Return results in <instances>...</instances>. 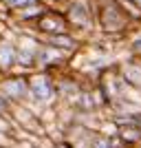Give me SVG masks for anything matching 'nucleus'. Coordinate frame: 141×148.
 I'll return each mask as SVG.
<instances>
[{"instance_id":"1","label":"nucleus","mask_w":141,"mask_h":148,"mask_svg":"<svg viewBox=\"0 0 141 148\" xmlns=\"http://www.w3.org/2000/svg\"><path fill=\"white\" fill-rule=\"evenodd\" d=\"M55 84L51 82L49 75L44 73H37L33 75L29 80V97L33 99V102H37V104H49V102H53L55 99Z\"/></svg>"},{"instance_id":"2","label":"nucleus","mask_w":141,"mask_h":148,"mask_svg":"<svg viewBox=\"0 0 141 148\" xmlns=\"http://www.w3.org/2000/svg\"><path fill=\"white\" fill-rule=\"evenodd\" d=\"M0 95L7 102H22L29 97V80L22 75H9L0 82Z\"/></svg>"},{"instance_id":"3","label":"nucleus","mask_w":141,"mask_h":148,"mask_svg":"<svg viewBox=\"0 0 141 148\" xmlns=\"http://www.w3.org/2000/svg\"><path fill=\"white\" fill-rule=\"evenodd\" d=\"M121 80L132 91H141V60H128L121 66Z\"/></svg>"},{"instance_id":"4","label":"nucleus","mask_w":141,"mask_h":148,"mask_svg":"<svg viewBox=\"0 0 141 148\" xmlns=\"http://www.w3.org/2000/svg\"><path fill=\"white\" fill-rule=\"evenodd\" d=\"M60 62H62V49H55V47H42V49H37L35 66L49 69V66H57Z\"/></svg>"},{"instance_id":"5","label":"nucleus","mask_w":141,"mask_h":148,"mask_svg":"<svg viewBox=\"0 0 141 148\" xmlns=\"http://www.w3.org/2000/svg\"><path fill=\"white\" fill-rule=\"evenodd\" d=\"M18 62V49L11 42H0V71L7 73L11 71Z\"/></svg>"},{"instance_id":"6","label":"nucleus","mask_w":141,"mask_h":148,"mask_svg":"<svg viewBox=\"0 0 141 148\" xmlns=\"http://www.w3.org/2000/svg\"><path fill=\"white\" fill-rule=\"evenodd\" d=\"M40 29L42 31H49V33H62L64 31V22H62V18H55V16H46V18L40 22Z\"/></svg>"},{"instance_id":"7","label":"nucleus","mask_w":141,"mask_h":148,"mask_svg":"<svg viewBox=\"0 0 141 148\" xmlns=\"http://www.w3.org/2000/svg\"><path fill=\"white\" fill-rule=\"evenodd\" d=\"M71 20L73 25H80V27H86L88 25V9L84 5H75L71 9Z\"/></svg>"},{"instance_id":"8","label":"nucleus","mask_w":141,"mask_h":148,"mask_svg":"<svg viewBox=\"0 0 141 148\" xmlns=\"http://www.w3.org/2000/svg\"><path fill=\"white\" fill-rule=\"evenodd\" d=\"M91 148H117L112 137H95Z\"/></svg>"},{"instance_id":"9","label":"nucleus","mask_w":141,"mask_h":148,"mask_svg":"<svg viewBox=\"0 0 141 148\" xmlns=\"http://www.w3.org/2000/svg\"><path fill=\"white\" fill-rule=\"evenodd\" d=\"M130 49H132V53H135V56H139V58H141V36H137L135 40H132Z\"/></svg>"},{"instance_id":"10","label":"nucleus","mask_w":141,"mask_h":148,"mask_svg":"<svg viewBox=\"0 0 141 148\" xmlns=\"http://www.w3.org/2000/svg\"><path fill=\"white\" fill-rule=\"evenodd\" d=\"M7 113H9V102H7V99L0 95V117H5Z\"/></svg>"},{"instance_id":"11","label":"nucleus","mask_w":141,"mask_h":148,"mask_svg":"<svg viewBox=\"0 0 141 148\" xmlns=\"http://www.w3.org/2000/svg\"><path fill=\"white\" fill-rule=\"evenodd\" d=\"M33 0H7V5L9 7H27V5H31Z\"/></svg>"},{"instance_id":"12","label":"nucleus","mask_w":141,"mask_h":148,"mask_svg":"<svg viewBox=\"0 0 141 148\" xmlns=\"http://www.w3.org/2000/svg\"><path fill=\"white\" fill-rule=\"evenodd\" d=\"M9 144H11L9 142V135H7L5 130H0V148H7Z\"/></svg>"},{"instance_id":"13","label":"nucleus","mask_w":141,"mask_h":148,"mask_svg":"<svg viewBox=\"0 0 141 148\" xmlns=\"http://www.w3.org/2000/svg\"><path fill=\"white\" fill-rule=\"evenodd\" d=\"M130 2H135V5L139 7V9H141V0H130Z\"/></svg>"},{"instance_id":"14","label":"nucleus","mask_w":141,"mask_h":148,"mask_svg":"<svg viewBox=\"0 0 141 148\" xmlns=\"http://www.w3.org/2000/svg\"><path fill=\"white\" fill-rule=\"evenodd\" d=\"M0 73H2V71H0Z\"/></svg>"},{"instance_id":"15","label":"nucleus","mask_w":141,"mask_h":148,"mask_svg":"<svg viewBox=\"0 0 141 148\" xmlns=\"http://www.w3.org/2000/svg\"><path fill=\"white\" fill-rule=\"evenodd\" d=\"M60 148H62V146H60Z\"/></svg>"}]
</instances>
